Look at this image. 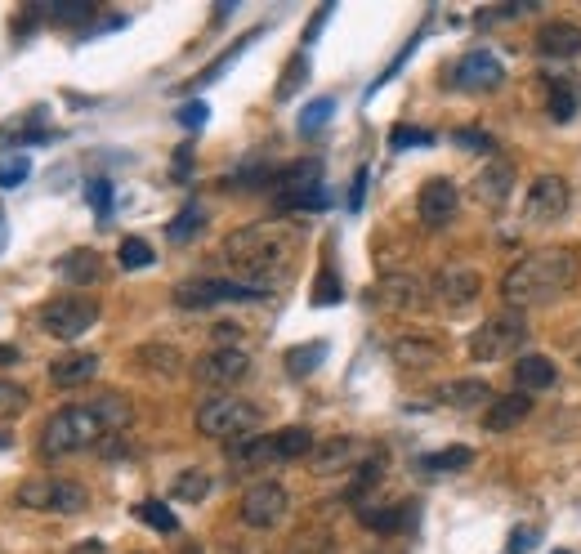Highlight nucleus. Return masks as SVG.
I'll return each instance as SVG.
<instances>
[{"mask_svg":"<svg viewBox=\"0 0 581 554\" xmlns=\"http://www.w3.org/2000/svg\"><path fill=\"white\" fill-rule=\"evenodd\" d=\"M295 246H300V228L264 219V224H246V228H237V233H228L224 246H219V255H224V264L237 273V282L273 291V282H282V277L291 273Z\"/></svg>","mask_w":581,"mask_h":554,"instance_id":"f257e3e1","label":"nucleus"},{"mask_svg":"<svg viewBox=\"0 0 581 554\" xmlns=\"http://www.w3.org/2000/svg\"><path fill=\"white\" fill-rule=\"evenodd\" d=\"M577 273H581L577 251H532L506 269L501 300H506L510 313L537 309V304H550L555 295H564L577 282Z\"/></svg>","mask_w":581,"mask_h":554,"instance_id":"f03ea898","label":"nucleus"},{"mask_svg":"<svg viewBox=\"0 0 581 554\" xmlns=\"http://www.w3.org/2000/svg\"><path fill=\"white\" fill-rule=\"evenodd\" d=\"M108 434V425L99 420L90 403H72V407H59L41 429V452L45 456H72V452H85V447H99V438Z\"/></svg>","mask_w":581,"mask_h":554,"instance_id":"7ed1b4c3","label":"nucleus"},{"mask_svg":"<svg viewBox=\"0 0 581 554\" xmlns=\"http://www.w3.org/2000/svg\"><path fill=\"white\" fill-rule=\"evenodd\" d=\"M273 206L278 210H327V193H322V161L304 157L291 166H278L269 175Z\"/></svg>","mask_w":581,"mask_h":554,"instance_id":"20e7f679","label":"nucleus"},{"mask_svg":"<svg viewBox=\"0 0 581 554\" xmlns=\"http://www.w3.org/2000/svg\"><path fill=\"white\" fill-rule=\"evenodd\" d=\"M264 420V412L255 403H246V398H228V394H219V398H206L202 407H197V429H202L206 438H246V434H255V425Z\"/></svg>","mask_w":581,"mask_h":554,"instance_id":"39448f33","label":"nucleus"},{"mask_svg":"<svg viewBox=\"0 0 581 554\" xmlns=\"http://www.w3.org/2000/svg\"><path fill=\"white\" fill-rule=\"evenodd\" d=\"M36 322H41L45 336L54 340H81L85 331L99 322V300H90V295H54V300L41 304V313H36Z\"/></svg>","mask_w":581,"mask_h":554,"instance_id":"423d86ee","label":"nucleus"},{"mask_svg":"<svg viewBox=\"0 0 581 554\" xmlns=\"http://www.w3.org/2000/svg\"><path fill=\"white\" fill-rule=\"evenodd\" d=\"M264 286L251 282H237V277H193V282H179L175 286V304L179 309H211V304H251L264 300Z\"/></svg>","mask_w":581,"mask_h":554,"instance_id":"0eeeda50","label":"nucleus"},{"mask_svg":"<svg viewBox=\"0 0 581 554\" xmlns=\"http://www.w3.org/2000/svg\"><path fill=\"white\" fill-rule=\"evenodd\" d=\"M523 345H528V322H523V313H501V318H488L470 336V358L474 362H501V358H510V353H519Z\"/></svg>","mask_w":581,"mask_h":554,"instance_id":"6e6552de","label":"nucleus"},{"mask_svg":"<svg viewBox=\"0 0 581 554\" xmlns=\"http://www.w3.org/2000/svg\"><path fill=\"white\" fill-rule=\"evenodd\" d=\"M18 505L41 514H81L90 505V492L72 479H27L18 487Z\"/></svg>","mask_w":581,"mask_h":554,"instance_id":"1a4fd4ad","label":"nucleus"},{"mask_svg":"<svg viewBox=\"0 0 581 554\" xmlns=\"http://www.w3.org/2000/svg\"><path fill=\"white\" fill-rule=\"evenodd\" d=\"M291 510V496L282 483L264 479V483H251L242 496V505H237V514H242L246 528H278L282 519H287Z\"/></svg>","mask_w":581,"mask_h":554,"instance_id":"9d476101","label":"nucleus"},{"mask_svg":"<svg viewBox=\"0 0 581 554\" xmlns=\"http://www.w3.org/2000/svg\"><path fill=\"white\" fill-rule=\"evenodd\" d=\"M573 193H568V179L564 175H541L528 184V197H523V219L528 224H555L559 215L568 210Z\"/></svg>","mask_w":581,"mask_h":554,"instance_id":"9b49d317","label":"nucleus"},{"mask_svg":"<svg viewBox=\"0 0 581 554\" xmlns=\"http://www.w3.org/2000/svg\"><path fill=\"white\" fill-rule=\"evenodd\" d=\"M371 300H376L380 309L416 313V309H425L434 295H430V282H425V277H416V273H389V277H380V282H376Z\"/></svg>","mask_w":581,"mask_h":554,"instance_id":"f8f14e48","label":"nucleus"},{"mask_svg":"<svg viewBox=\"0 0 581 554\" xmlns=\"http://www.w3.org/2000/svg\"><path fill=\"white\" fill-rule=\"evenodd\" d=\"M479 291H483V277L474 273L470 264H447V269L430 282V295H434L438 304H443L447 313L470 309V304L479 300Z\"/></svg>","mask_w":581,"mask_h":554,"instance_id":"ddd939ff","label":"nucleus"},{"mask_svg":"<svg viewBox=\"0 0 581 554\" xmlns=\"http://www.w3.org/2000/svg\"><path fill=\"white\" fill-rule=\"evenodd\" d=\"M193 376L211 389H228V385L251 376V358H246L242 349H211L193 362Z\"/></svg>","mask_w":581,"mask_h":554,"instance_id":"4468645a","label":"nucleus"},{"mask_svg":"<svg viewBox=\"0 0 581 554\" xmlns=\"http://www.w3.org/2000/svg\"><path fill=\"white\" fill-rule=\"evenodd\" d=\"M456 210H461V193H456L452 179H443V175L425 179L421 197H416V215H421V224L425 228H447L456 219Z\"/></svg>","mask_w":581,"mask_h":554,"instance_id":"2eb2a0df","label":"nucleus"},{"mask_svg":"<svg viewBox=\"0 0 581 554\" xmlns=\"http://www.w3.org/2000/svg\"><path fill=\"white\" fill-rule=\"evenodd\" d=\"M501 81H506V68H501V59L488 50H470L465 59H456V68H452L456 90H497Z\"/></svg>","mask_w":581,"mask_h":554,"instance_id":"dca6fc26","label":"nucleus"},{"mask_svg":"<svg viewBox=\"0 0 581 554\" xmlns=\"http://www.w3.org/2000/svg\"><path fill=\"white\" fill-rule=\"evenodd\" d=\"M541 59H577L581 54V23H568V18H550V23L537 27L532 36Z\"/></svg>","mask_w":581,"mask_h":554,"instance_id":"f3484780","label":"nucleus"},{"mask_svg":"<svg viewBox=\"0 0 581 554\" xmlns=\"http://www.w3.org/2000/svg\"><path fill=\"white\" fill-rule=\"evenodd\" d=\"M358 519H363V528H371V532H385V537H394V532L416 528V501H394V505H358Z\"/></svg>","mask_w":581,"mask_h":554,"instance_id":"a211bd4d","label":"nucleus"},{"mask_svg":"<svg viewBox=\"0 0 581 554\" xmlns=\"http://www.w3.org/2000/svg\"><path fill=\"white\" fill-rule=\"evenodd\" d=\"M510 193H514V166L510 161H488L479 170V179H474V197L483 206H506Z\"/></svg>","mask_w":581,"mask_h":554,"instance_id":"6ab92c4d","label":"nucleus"},{"mask_svg":"<svg viewBox=\"0 0 581 554\" xmlns=\"http://www.w3.org/2000/svg\"><path fill=\"white\" fill-rule=\"evenodd\" d=\"M358 456H367V447L358 438H331V443H322L309 456V465H313V474H345Z\"/></svg>","mask_w":581,"mask_h":554,"instance_id":"aec40b11","label":"nucleus"},{"mask_svg":"<svg viewBox=\"0 0 581 554\" xmlns=\"http://www.w3.org/2000/svg\"><path fill=\"white\" fill-rule=\"evenodd\" d=\"M269 461H273V434H246V438H233V443H228V465H233V474H251Z\"/></svg>","mask_w":581,"mask_h":554,"instance_id":"412c9836","label":"nucleus"},{"mask_svg":"<svg viewBox=\"0 0 581 554\" xmlns=\"http://www.w3.org/2000/svg\"><path fill=\"white\" fill-rule=\"evenodd\" d=\"M532 412V398L523 394H501V398H492L488 403V416H483V429L488 434H506V429H514V425H523V416Z\"/></svg>","mask_w":581,"mask_h":554,"instance_id":"4be33fe9","label":"nucleus"},{"mask_svg":"<svg viewBox=\"0 0 581 554\" xmlns=\"http://www.w3.org/2000/svg\"><path fill=\"white\" fill-rule=\"evenodd\" d=\"M492 389H488V380H479V376H465V380H447L443 389H438V403L443 407H456V412H470V407H479V403H492Z\"/></svg>","mask_w":581,"mask_h":554,"instance_id":"5701e85b","label":"nucleus"},{"mask_svg":"<svg viewBox=\"0 0 581 554\" xmlns=\"http://www.w3.org/2000/svg\"><path fill=\"white\" fill-rule=\"evenodd\" d=\"M555 376L559 371L546 353H519V362H514V385H519L523 394H532V389H550Z\"/></svg>","mask_w":581,"mask_h":554,"instance_id":"b1692460","label":"nucleus"},{"mask_svg":"<svg viewBox=\"0 0 581 554\" xmlns=\"http://www.w3.org/2000/svg\"><path fill=\"white\" fill-rule=\"evenodd\" d=\"M94 376H99V358H94V353H63V358L50 362V380L63 389L85 385V380H94Z\"/></svg>","mask_w":581,"mask_h":554,"instance_id":"393cba45","label":"nucleus"},{"mask_svg":"<svg viewBox=\"0 0 581 554\" xmlns=\"http://www.w3.org/2000/svg\"><path fill=\"white\" fill-rule=\"evenodd\" d=\"M54 269H59V277L68 286H94L103 277V260H99V251H68Z\"/></svg>","mask_w":581,"mask_h":554,"instance_id":"a878e982","label":"nucleus"},{"mask_svg":"<svg viewBox=\"0 0 581 554\" xmlns=\"http://www.w3.org/2000/svg\"><path fill=\"white\" fill-rule=\"evenodd\" d=\"M389 353H394V362H403V367H434V362H443V345L430 336H398Z\"/></svg>","mask_w":581,"mask_h":554,"instance_id":"bb28decb","label":"nucleus"},{"mask_svg":"<svg viewBox=\"0 0 581 554\" xmlns=\"http://www.w3.org/2000/svg\"><path fill=\"white\" fill-rule=\"evenodd\" d=\"M318 452V438H313V429L304 425H287L273 434V461H300V456H313Z\"/></svg>","mask_w":581,"mask_h":554,"instance_id":"cd10ccee","label":"nucleus"},{"mask_svg":"<svg viewBox=\"0 0 581 554\" xmlns=\"http://www.w3.org/2000/svg\"><path fill=\"white\" fill-rule=\"evenodd\" d=\"M9 139H14V148L50 139V130H45V108H32L23 121H9V126H0V143H9Z\"/></svg>","mask_w":581,"mask_h":554,"instance_id":"c85d7f7f","label":"nucleus"},{"mask_svg":"<svg viewBox=\"0 0 581 554\" xmlns=\"http://www.w3.org/2000/svg\"><path fill=\"white\" fill-rule=\"evenodd\" d=\"M135 362H144L152 376H179V371H184V353L175 345H139Z\"/></svg>","mask_w":581,"mask_h":554,"instance_id":"c756f323","label":"nucleus"},{"mask_svg":"<svg viewBox=\"0 0 581 554\" xmlns=\"http://www.w3.org/2000/svg\"><path fill=\"white\" fill-rule=\"evenodd\" d=\"M90 407L99 412L103 425H108V434H121V429L130 425V416H135L130 398H121V394H99V398H90Z\"/></svg>","mask_w":581,"mask_h":554,"instance_id":"7c9ffc66","label":"nucleus"},{"mask_svg":"<svg viewBox=\"0 0 581 554\" xmlns=\"http://www.w3.org/2000/svg\"><path fill=\"white\" fill-rule=\"evenodd\" d=\"M287 554H340V546L327 528H300L287 541Z\"/></svg>","mask_w":581,"mask_h":554,"instance_id":"2f4dec72","label":"nucleus"},{"mask_svg":"<svg viewBox=\"0 0 581 554\" xmlns=\"http://www.w3.org/2000/svg\"><path fill=\"white\" fill-rule=\"evenodd\" d=\"M202 224H206V215H202V206L193 202V206H184V210H179V215L166 224V237H170L175 246H184V242H193V237L202 233Z\"/></svg>","mask_w":581,"mask_h":554,"instance_id":"473e14b6","label":"nucleus"},{"mask_svg":"<svg viewBox=\"0 0 581 554\" xmlns=\"http://www.w3.org/2000/svg\"><path fill=\"white\" fill-rule=\"evenodd\" d=\"M470 461H474L470 447H443V452L421 456V470H430V474H456V470H465Z\"/></svg>","mask_w":581,"mask_h":554,"instance_id":"72a5a7b5","label":"nucleus"},{"mask_svg":"<svg viewBox=\"0 0 581 554\" xmlns=\"http://www.w3.org/2000/svg\"><path fill=\"white\" fill-rule=\"evenodd\" d=\"M331 112H336V99H331V94H322V99L304 103V112H300V121H295V126H300L304 139H313V135H318V130L331 121Z\"/></svg>","mask_w":581,"mask_h":554,"instance_id":"f704fd0d","label":"nucleus"},{"mask_svg":"<svg viewBox=\"0 0 581 554\" xmlns=\"http://www.w3.org/2000/svg\"><path fill=\"white\" fill-rule=\"evenodd\" d=\"M322 358H327V345H322V340L295 345V349H287V371H291V376H309V371H318Z\"/></svg>","mask_w":581,"mask_h":554,"instance_id":"c9c22d12","label":"nucleus"},{"mask_svg":"<svg viewBox=\"0 0 581 554\" xmlns=\"http://www.w3.org/2000/svg\"><path fill=\"white\" fill-rule=\"evenodd\" d=\"M206 492H211V474L206 470H184L175 479V487H170V496H175V501H206Z\"/></svg>","mask_w":581,"mask_h":554,"instance_id":"e433bc0d","label":"nucleus"},{"mask_svg":"<svg viewBox=\"0 0 581 554\" xmlns=\"http://www.w3.org/2000/svg\"><path fill=\"white\" fill-rule=\"evenodd\" d=\"M45 18H50V23H59V27H68V23H90V18H94V5H90V0H54V5H45Z\"/></svg>","mask_w":581,"mask_h":554,"instance_id":"4c0bfd02","label":"nucleus"},{"mask_svg":"<svg viewBox=\"0 0 581 554\" xmlns=\"http://www.w3.org/2000/svg\"><path fill=\"white\" fill-rule=\"evenodd\" d=\"M550 117L555 121H573L577 117V85L568 81H555V90H550Z\"/></svg>","mask_w":581,"mask_h":554,"instance_id":"58836bf2","label":"nucleus"},{"mask_svg":"<svg viewBox=\"0 0 581 554\" xmlns=\"http://www.w3.org/2000/svg\"><path fill=\"white\" fill-rule=\"evenodd\" d=\"M27 175H32V157H27V152H5V157H0V188L27 184Z\"/></svg>","mask_w":581,"mask_h":554,"instance_id":"ea45409f","label":"nucleus"},{"mask_svg":"<svg viewBox=\"0 0 581 554\" xmlns=\"http://www.w3.org/2000/svg\"><path fill=\"white\" fill-rule=\"evenodd\" d=\"M135 514L148 523V528H157V532H179V519L170 514V505H161V501H139Z\"/></svg>","mask_w":581,"mask_h":554,"instance_id":"a19ab883","label":"nucleus"},{"mask_svg":"<svg viewBox=\"0 0 581 554\" xmlns=\"http://www.w3.org/2000/svg\"><path fill=\"white\" fill-rule=\"evenodd\" d=\"M345 291H340V277L331 273V260H322L318 269V282H313V304H340Z\"/></svg>","mask_w":581,"mask_h":554,"instance_id":"79ce46f5","label":"nucleus"},{"mask_svg":"<svg viewBox=\"0 0 581 554\" xmlns=\"http://www.w3.org/2000/svg\"><path fill=\"white\" fill-rule=\"evenodd\" d=\"M117 260H121V269H148L157 255H152V246L144 242V237H126L121 251H117Z\"/></svg>","mask_w":581,"mask_h":554,"instance_id":"37998d69","label":"nucleus"},{"mask_svg":"<svg viewBox=\"0 0 581 554\" xmlns=\"http://www.w3.org/2000/svg\"><path fill=\"white\" fill-rule=\"evenodd\" d=\"M255 36H260V27H255V32H246V36H242V41H237V45H233V50H224V54H219V59L211 63V68H202V76H197V81H193V85H211V81H219V72H224V68H228V63H233V59H237V54H242V50H246V45H251V41H255Z\"/></svg>","mask_w":581,"mask_h":554,"instance_id":"c03bdc74","label":"nucleus"},{"mask_svg":"<svg viewBox=\"0 0 581 554\" xmlns=\"http://www.w3.org/2000/svg\"><path fill=\"white\" fill-rule=\"evenodd\" d=\"M309 81V54H295V59L287 63V76H282V85H278V99H291L295 90H300V85Z\"/></svg>","mask_w":581,"mask_h":554,"instance_id":"a18cd8bd","label":"nucleus"},{"mask_svg":"<svg viewBox=\"0 0 581 554\" xmlns=\"http://www.w3.org/2000/svg\"><path fill=\"white\" fill-rule=\"evenodd\" d=\"M23 407H27V389L14 385V380H0V420L18 416Z\"/></svg>","mask_w":581,"mask_h":554,"instance_id":"49530a36","label":"nucleus"},{"mask_svg":"<svg viewBox=\"0 0 581 554\" xmlns=\"http://www.w3.org/2000/svg\"><path fill=\"white\" fill-rule=\"evenodd\" d=\"M85 197H90V206H94L99 219L112 215V184L108 179H90V184H85Z\"/></svg>","mask_w":581,"mask_h":554,"instance_id":"de8ad7c7","label":"nucleus"},{"mask_svg":"<svg viewBox=\"0 0 581 554\" xmlns=\"http://www.w3.org/2000/svg\"><path fill=\"white\" fill-rule=\"evenodd\" d=\"M206 112H211V108H206L202 99H193V103H184V108L175 112V121H179L184 130H202V126H206Z\"/></svg>","mask_w":581,"mask_h":554,"instance_id":"09e8293b","label":"nucleus"},{"mask_svg":"<svg viewBox=\"0 0 581 554\" xmlns=\"http://www.w3.org/2000/svg\"><path fill=\"white\" fill-rule=\"evenodd\" d=\"M389 143L394 148H412V143H434L430 130H416V126H394L389 130Z\"/></svg>","mask_w":581,"mask_h":554,"instance_id":"8fccbe9b","label":"nucleus"},{"mask_svg":"<svg viewBox=\"0 0 581 554\" xmlns=\"http://www.w3.org/2000/svg\"><path fill=\"white\" fill-rule=\"evenodd\" d=\"M532 546H537V528H514L506 541V554H528Z\"/></svg>","mask_w":581,"mask_h":554,"instance_id":"3c124183","label":"nucleus"},{"mask_svg":"<svg viewBox=\"0 0 581 554\" xmlns=\"http://www.w3.org/2000/svg\"><path fill=\"white\" fill-rule=\"evenodd\" d=\"M452 143H461V148H470V152H488L492 148V139L483 135V130H456Z\"/></svg>","mask_w":581,"mask_h":554,"instance_id":"603ef678","label":"nucleus"},{"mask_svg":"<svg viewBox=\"0 0 581 554\" xmlns=\"http://www.w3.org/2000/svg\"><path fill=\"white\" fill-rule=\"evenodd\" d=\"M363 193H367V166H358L354 188H349V210H363Z\"/></svg>","mask_w":581,"mask_h":554,"instance_id":"864d4df0","label":"nucleus"},{"mask_svg":"<svg viewBox=\"0 0 581 554\" xmlns=\"http://www.w3.org/2000/svg\"><path fill=\"white\" fill-rule=\"evenodd\" d=\"M72 554H103V541H85V546H76Z\"/></svg>","mask_w":581,"mask_h":554,"instance_id":"5fc2aeb1","label":"nucleus"},{"mask_svg":"<svg viewBox=\"0 0 581 554\" xmlns=\"http://www.w3.org/2000/svg\"><path fill=\"white\" fill-rule=\"evenodd\" d=\"M5 242H9V219H5V210H0V251H5Z\"/></svg>","mask_w":581,"mask_h":554,"instance_id":"6e6d98bb","label":"nucleus"},{"mask_svg":"<svg viewBox=\"0 0 581 554\" xmlns=\"http://www.w3.org/2000/svg\"><path fill=\"white\" fill-rule=\"evenodd\" d=\"M5 362H18V349H9V345H0V367H5Z\"/></svg>","mask_w":581,"mask_h":554,"instance_id":"4d7b16f0","label":"nucleus"},{"mask_svg":"<svg viewBox=\"0 0 581 554\" xmlns=\"http://www.w3.org/2000/svg\"><path fill=\"white\" fill-rule=\"evenodd\" d=\"M577 362H581V340H577Z\"/></svg>","mask_w":581,"mask_h":554,"instance_id":"13d9d810","label":"nucleus"},{"mask_svg":"<svg viewBox=\"0 0 581 554\" xmlns=\"http://www.w3.org/2000/svg\"><path fill=\"white\" fill-rule=\"evenodd\" d=\"M0 447H9V438H0Z\"/></svg>","mask_w":581,"mask_h":554,"instance_id":"bf43d9fd","label":"nucleus"},{"mask_svg":"<svg viewBox=\"0 0 581 554\" xmlns=\"http://www.w3.org/2000/svg\"><path fill=\"white\" fill-rule=\"evenodd\" d=\"M555 554H573V550H555Z\"/></svg>","mask_w":581,"mask_h":554,"instance_id":"052dcab7","label":"nucleus"}]
</instances>
